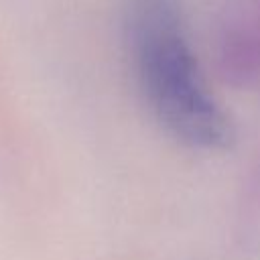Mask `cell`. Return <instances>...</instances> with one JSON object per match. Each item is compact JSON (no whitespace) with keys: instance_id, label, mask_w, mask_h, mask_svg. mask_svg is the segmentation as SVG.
Listing matches in <instances>:
<instances>
[{"instance_id":"obj_1","label":"cell","mask_w":260,"mask_h":260,"mask_svg":"<svg viewBox=\"0 0 260 260\" xmlns=\"http://www.w3.org/2000/svg\"><path fill=\"white\" fill-rule=\"evenodd\" d=\"M130 39L140 83L158 120L181 140L201 148H225L232 126L209 95L195 57L167 0H134Z\"/></svg>"}]
</instances>
